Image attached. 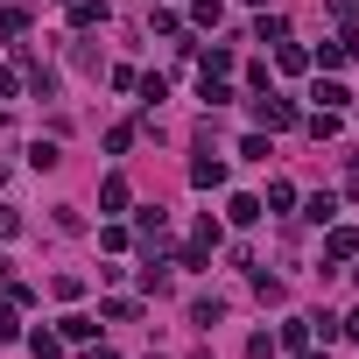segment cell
Instances as JSON below:
<instances>
[{
	"mask_svg": "<svg viewBox=\"0 0 359 359\" xmlns=\"http://www.w3.org/2000/svg\"><path fill=\"white\" fill-rule=\"evenodd\" d=\"M29 162H36V169H57L64 155H57V141H36V148H29Z\"/></svg>",
	"mask_w": 359,
	"mask_h": 359,
	"instance_id": "8fae6325",
	"label": "cell"
},
{
	"mask_svg": "<svg viewBox=\"0 0 359 359\" xmlns=\"http://www.w3.org/2000/svg\"><path fill=\"white\" fill-rule=\"evenodd\" d=\"M92 331H99V324H92V317H78V310H71V317H64V331H57V338H92Z\"/></svg>",
	"mask_w": 359,
	"mask_h": 359,
	"instance_id": "4fadbf2b",
	"label": "cell"
},
{
	"mask_svg": "<svg viewBox=\"0 0 359 359\" xmlns=\"http://www.w3.org/2000/svg\"><path fill=\"white\" fill-rule=\"evenodd\" d=\"M247 8H261V0H247Z\"/></svg>",
	"mask_w": 359,
	"mask_h": 359,
	"instance_id": "d6986e66",
	"label": "cell"
},
{
	"mask_svg": "<svg viewBox=\"0 0 359 359\" xmlns=\"http://www.w3.org/2000/svg\"><path fill=\"white\" fill-rule=\"evenodd\" d=\"M303 338H310V317H289V324H282V338H275V345H303Z\"/></svg>",
	"mask_w": 359,
	"mask_h": 359,
	"instance_id": "5bb4252c",
	"label": "cell"
},
{
	"mask_svg": "<svg viewBox=\"0 0 359 359\" xmlns=\"http://www.w3.org/2000/svg\"><path fill=\"white\" fill-rule=\"evenodd\" d=\"M261 219V198H233V226H254Z\"/></svg>",
	"mask_w": 359,
	"mask_h": 359,
	"instance_id": "7c38bea8",
	"label": "cell"
},
{
	"mask_svg": "<svg viewBox=\"0 0 359 359\" xmlns=\"http://www.w3.org/2000/svg\"><path fill=\"white\" fill-rule=\"evenodd\" d=\"M29 352H36V359H64V338H57V331H36Z\"/></svg>",
	"mask_w": 359,
	"mask_h": 359,
	"instance_id": "30bf717a",
	"label": "cell"
},
{
	"mask_svg": "<svg viewBox=\"0 0 359 359\" xmlns=\"http://www.w3.org/2000/svg\"><path fill=\"white\" fill-rule=\"evenodd\" d=\"M254 43H289V22H282V15H261V22H254Z\"/></svg>",
	"mask_w": 359,
	"mask_h": 359,
	"instance_id": "52a82bcc",
	"label": "cell"
},
{
	"mask_svg": "<svg viewBox=\"0 0 359 359\" xmlns=\"http://www.w3.org/2000/svg\"><path fill=\"white\" fill-rule=\"evenodd\" d=\"M275 352H282V345H275L268 331H254V338H247V359H275Z\"/></svg>",
	"mask_w": 359,
	"mask_h": 359,
	"instance_id": "9a60e30c",
	"label": "cell"
},
{
	"mask_svg": "<svg viewBox=\"0 0 359 359\" xmlns=\"http://www.w3.org/2000/svg\"><path fill=\"white\" fill-rule=\"evenodd\" d=\"M148 359H155V352H148Z\"/></svg>",
	"mask_w": 359,
	"mask_h": 359,
	"instance_id": "ffe728a7",
	"label": "cell"
},
{
	"mask_svg": "<svg viewBox=\"0 0 359 359\" xmlns=\"http://www.w3.org/2000/svg\"><path fill=\"white\" fill-rule=\"evenodd\" d=\"M99 205H106V212H127V176H106V184H99Z\"/></svg>",
	"mask_w": 359,
	"mask_h": 359,
	"instance_id": "8992f818",
	"label": "cell"
},
{
	"mask_svg": "<svg viewBox=\"0 0 359 359\" xmlns=\"http://www.w3.org/2000/svg\"><path fill=\"white\" fill-rule=\"evenodd\" d=\"M15 226H22V219H15V212H8V205H0V240H8V233H15Z\"/></svg>",
	"mask_w": 359,
	"mask_h": 359,
	"instance_id": "e0dca14e",
	"label": "cell"
},
{
	"mask_svg": "<svg viewBox=\"0 0 359 359\" xmlns=\"http://www.w3.org/2000/svg\"><path fill=\"white\" fill-rule=\"evenodd\" d=\"M22 29H29V15H22V8H0V36H22Z\"/></svg>",
	"mask_w": 359,
	"mask_h": 359,
	"instance_id": "2e32d148",
	"label": "cell"
},
{
	"mask_svg": "<svg viewBox=\"0 0 359 359\" xmlns=\"http://www.w3.org/2000/svg\"><path fill=\"white\" fill-rule=\"evenodd\" d=\"M310 99H317L324 113H345V99H352V92H345L338 78H317V92H310Z\"/></svg>",
	"mask_w": 359,
	"mask_h": 359,
	"instance_id": "3957f363",
	"label": "cell"
},
{
	"mask_svg": "<svg viewBox=\"0 0 359 359\" xmlns=\"http://www.w3.org/2000/svg\"><path fill=\"white\" fill-rule=\"evenodd\" d=\"M324 254H331V261H352V254H359V240H352L345 226H331V233H324Z\"/></svg>",
	"mask_w": 359,
	"mask_h": 359,
	"instance_id": "5b68a950",
	"label": "cell"
},
{
	"mask_svg": "<svg viewBox=\"0 0 359 359\" xmlns=\"http://www.w3.org/2000/svg\"><path fill=\"white\" fill-rule=\"evenodd\" d=\"M191 184H198V191L226 184V162H219V155H198V162H191Z\"/></svg>",
	"mask_w": 359,
	"mask_h": 359,
	"instance_id": "7a4b0ae2",
	"label": "cell"
},
{
	"mask_svg": "<svg viewBox=\"0 0 359 359\" xmlns=\"http://www.w3.org/2000/svg\"><path fill=\"white\" fill-rule=\"evenodd\" d=\"M303 359H324V352H303Z\"/></svg>",
	"mask_w": 359,
	"mask_h": 359,
	"instance_id": "ac0fdd59",
	"label": "cell"
},
{
	"mask_svg": "<svg viewBox=\"0 0 359 359\" xmlns=\"http://www.w3.org/2000/svg\"><path fill=\"white\" fill-rule=\"evenodd\" d=\"M331 219H338V198L317 191V198H310V226H331Z\"/></svg>",
	"mask_w": 359,
	"mask_h": 359,
	"instance_id": "9c48e42d",
	"label": "cell"
},
{
	"mask_svg": "<svg viewBox=\"0 0 359 359\" xmlns=\"http://www.w3.org/2000/svg\"><path fill=\"white\" fill-rule=\"evenodd\" d=\"M254 120L275 134V127H296V106H289V99H261V106H254Z\"/></svg>",
	"mask_w": 359,
	"mask_h": 359,
	"instance_id": "6da1fadb",
	"label": "cell"
},
{
	"mask_svg": "<svg viewBox=\"0 0 359 359\" xmlns=\"http://www.w3.org/2000/svg\"><path fill=\"white\" fill-rule=\"evenodd\" d=\"M106 22V0H71V29H99Z\"/></svg>",
	"mask_w": 359,
	"mask_h": 359,
	"instance_id": "277c9868",
	"label": "cell"
},
{
	"mask_svg": "<svg viewBox=\"0 0 359 359\" xmlns=\"http://www.w3.org/2000/svg\"><path fill=\"white\" fill-rule=\"evenodd\" d=\"M219 317H226V303H219V296H198V303H191V324H205V331H212Z\"/></svg>",
	"mask_w": 359,
	"mask_h": 359,
	"instance_id": "ba28073f",
	"label": "cell"
}]
</instances>
